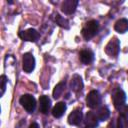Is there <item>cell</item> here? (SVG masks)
<instances>
[{"label": "cell", "instance_id": "cell-5", "mask_svg": "<svg viewBox=\"0 0 128 128\" xmlns=\"http://www.w3.org/2000/svg\"><path fill=\"white\" fill-rule=\"evenodd\" d=\"M86 103H87V106L91 109L97 108L101 103V96H100L99 92L96 90L89 92V94L86 98Z\"/></svg>", "mask_w": 128, "mask_h": 128}, {"label": "cell", "instance_id": "cell-9", "mask_svg": "<svg viewBox=\"0 0 128 128\" xmlns=\"http://www.w3.org/2000/svg\"><path fill=\"white\" fill-rule=\"evenodd\" d=\"M82 118H83V114H82L81 110L76 109V110L72 111L69 114V116H68V123L70 125H74V126L79 125L81 123V121H82Z\"/></svg>", "mask_w": 128, "mask_h": 128}, {"label": "cell", "instance_id": "cell-18", "mask_svg": "<svg viewBox=\"0 0 128 128\" xmlns=\"http://www.w3.org/2000/svg\"><path fill=\"white\" fill-rule=\"evenodd\" d=\"M55 21H56V23H57L60 27H62V28H64V29H69V27H70L68 20L65 19V18H63V17L60 16L59 14H56V16H55Z\"/></svg>", "mask_w": 128, "mask_h": 128}, {"label": "cell", "instance_id": "cell-22", "mask_svg": "<svg viewBox=\"0 0 128 128\" xmlns=\"http://www.w3.org/2000/svg\"><path fill=\"white\" fill-rule=\"evenodd\" d=\"M29 128H39V125L34 122V123H32V124L29 126Z\"/></svg>", "mask_w": 128, "mask_h": 128}, {"label": "cell", "instance_id": "cell-20", "mask_svg": "<svg viewBox=\"0 0 128 128\" xmlns=\"http://www.w3.org/2000/svg\"><path fill=\"white\" fill-rule=\"evenodd\" d=\"M0 83H1V96H3L6 90V83H7V78L5 75H2L0 77Z\"/></svg>", "mask_w": 128, "mask_h": 128}, {"label": "cell", "instance_id": "cell-15", "mask_svg": "<svg viewBox=\"0 0 128 128\" xmlns=\"http://www.w3.org/2000/svg\"><path fill=\"white\" fill-rule=\"evenodd\" d=\"M115 30L119 33H125L128 31V20L125 19V18H122L120 20H118L116 23H115V26H114Z\"/></svg>", "mask_w": 128, "mask_h": 128}, {"label": "cell", "instance_id": "cell-3", "mask_svg": "<svg viewBox=\"0 0 128 128\" xmlns=\"http://www.w3.org/2000/svg\"><path fill=\"white\" fill-rule=\"evenodd\" d=\"M105 52L110 57H117L118 56V54L120 52V42L116 37L112 38L107 43V45L105 47Z\"/></svg>", "mask_w": 128, "mask_h": 128}, {"label": "cell", "instance_id": "cell-8", "mask_svg": "<svg viewBox=\"0 0 128 128\" xmlns=\"http://www.w3.org/2000/svg\"><path fill=\"white\" fill-rule=\"evenodd\" d=\"M77 5H78L77 0H66L62 4V12H64L67 15L73 14L76 11Z\"/></svg>", "mask_w": 128, "mask_h": 128}, {"label": "cell", "instance_id": "cell-1", "mask_svg": "<svg viewBox=\"0 0 128 128\" xmlns=\"http://www.w3.org/2000/svg\"><path fill=\"white\" fill-rule=\"evenodd\" d=\"M99 30V23L96 20H90L88 21L85 26L82 29V36L84 37V39L86 40H90L92 39Z\"/></svg>", "mask_w": 128, "mask_h": 128}, {"label": "cell", "instance_id": "cell-6", "mask_svg": "<svg viewBox=\"0 0 128 128\" xmlns=\"http://www.w3.org/2000/svg\"><path fill=\"white\" fill-rule=\"evenodd\" d=\"M23 70L26 73H31L35 68V58L33 54L31 53H25L23 55V61H22Z\"/></svg>", "mask_w": 128, "mask_h": 128}, {"label": "cell", "instance_id": "cell-10", "mask_svg": "<svg viewBox=\"0 0 128 128\" xmlns=\"http://www.w3.org/2000/svg\"><path fill=\"white\" fill-rule=\"evenodd\" d=\"M51 108V100L48 96L43 95L39 99V110L43 114H48L49 110Z\"/></svg>", "mask_w": 128, "mask_h": 128}, {"label": "cell", "instance_id": "cell-4", "mask_svg": "<svg viewBox=\"0 0 128 128\" xmlns=\"http://www.w3.org/2000/svg\"><path fill=\"white\" fill-rule=\"evenodd\" d=\"M112 99H113V104L115 106L116 109H120L122 106L125 105V101H126V94L122 89H117L113 92L112 95Z\"/></svg>", "mask_w": 128, "mask_h": 128}, {"label": "cell", "instance_id": "cell-19", "mask_svg": "<svg viewBox=\"0 0 128 128\" xmlns=\"http://www.w3.org/2000/svg\"><path fill=\"white\" fill-rule=\"evenodd\" d=\"M117 128H128V118L120 115L117 119Z\"/></svg>", "mask_w": 128, "mask_h": 128}, {"label": "cell", "instance_id": "cell-11", "mask_svg": "<svg viewBox=\"0 0 128 128\" xmlns=\"http://www.w3.org/2000/svg\"><path fill=\"white\" fill-rule=\"evenodd\" d=\"M83 81H82V78L81 76H79L78 74H75L73 77H72V80H71V83H70V87L71 89L76 92V93H79L82 91L83 89Z\"/></svg>", "mask_w": 128, "mask_h": 128}, {"label": "cell", "instance_id": "cell-2", "mask_svg": "<svg viewBox=\"0 0 128 128\" xmlns=\"http://www.w3.org/2000/svg\"><path fill=\"white\" fill-rule=\"evenodd\" d=\"M20 104L22 107L28 112V113H33L36 108V100L35 98L30 95V94H25L20 98Z\"/></svg>", "mask_w": 128, "mask_h": 128}, {"label": "cell", "instance_id": "cell-21", "mask_svg": "<svg viewBox=\"0 0 128 128\" xmlns=\"http://www.w3.org/2000/svg\"><path fill=\"white\" fill-rule=\"evenodd\" d=\"M119 111H120V115H121V116H124L125 118H128V105L122 106V107L119 109Z\"/></svg>", "mask_w": 128, "mask_h": 128}, {"label": "cell", "instance_id": "cell-24", "mask_svg": "<svg viewBox=\"0 0 128 128\" xmlns=\"http://www.w3.org/2000/svg\"><path fill=\"white\" fill-rule=\"evenodd\" d=\"M85 128H90V127H85Z\"/></svg>", "mask_w": 128, "mask_h": 128}, {"label": "cell", "instance_id": "cell-23", "mask_svg": "<svg viewBox=\"0 0 128 128\" xmlns=\"http://www.w3.org/2000/svg\"><path fill=\"white\" fill-rule=\"evenodd\" d=\"M110 128H115V123L112 121L111 122V124H110Z\"/></svg>", "mask_w": 128, "mask_h": 128}, {"label": "cell", "instance_id": "cell-7", "mask_svg": "<svg viewBox=\"0 0 128 128\" xmlns=\"http://www.w3.org/2000/svg\"><path fill=\"white\" fill-rule=\"evenodd\" d=\"M19 37L24 40V41H29V42H36L39 37H40V34L35 30V29H28V30H25V31H22L19 33Z\"/></svg>", "mask_w": 128, "mask_h": 128}, {"label": "cell", "instance_id": "cell-16", "mask_svg": "<svg viewBox=\"0 0 128 128\" xmlns=\"http://www.w3.org/2000/svg\"><path fill=\"white\" fill-rule=\"evenodd\" d=\"M96 115H97L99 121H105V120H107V119L109 118V116H110V111H109L108 107L102 106V107H100V108L98 109Z\"/></svg>", "mask_w": 128, "mask_h": 128}, {"label": "cell", "instance_id": "cell-17", "mask_svg": "<svg viewBox=\"0 0 128 128\" xmlns=\"http://www.w3.org/2000/svg\"><path fill=\"white\" fill-rule=\"evenodd\" d=\"M65 86H66V82H65V81H62V82L58 83V84L55 86V88H54V90H53V97H54L55 99H58V98L62 95V93H63V91H64V89H65Z\"/></svg>", "mask_w": 128, "mask_h": 128}, {"label": "cell", "instance_id": "cell-13", "mask_svg": "<svg viewBox=\"0 0 128 128\" xmlns=\"http://www.w3.org/2000/svg\"><path fill=\"white\" fill-rule=\"evenodd\" d=\"M79 58H80V61L85 64V65H89L93 62L94 60V54L92 51L90 50H82L80 53H79Z\"/></svg>", "mask_w": 128, "mask_h": 128}, {"label": "cell", "instance_id": "cell-14", "mask_svg": "<svg viewBox=\"0 0 128 128\" xmlns=\"http://www.w3.org/2000/svg\"><path fill=\"white\" fill-rule=\"evenodd\" d=\"M66 109H67V106H66L65 102H58L52 110V115L55 118H60L64 115Z\"/></svg>", "mask_w": 128, "mask_h": 128}, {"label": "cell", "instance_id": "cell-12", "mask_svg": "<svg viewBox=\"0 0 128 128\" xmlns=\"http://www.w3.org/2000/svg\"><path fill=\"white\" fill-rule=\"evenodd\" d=\"M85 124L90 127V128H95L98 126L99 124V119L96 115V113L90 111L86 114V117H85Z\"/></svg>", "mask_w": 128, "mask_h": 128}]
</instances>
